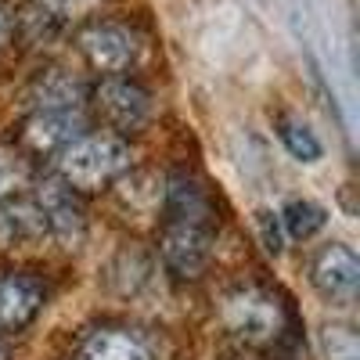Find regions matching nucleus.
I'll return each mask as SVG.
<instances>
[{
    "label": "nucleus",
    "instance_id": "nucleus-18",
    "mask_svg": "<svg viewBox=\"0 0 360 360\" xmlns=\"http://www.w3.org/2000/svg\"><path fill=\"white\" fill-rule=\"evenodd\" d=\"M4 29H8V22H4V15H0V40H4Z\"/></svg>",
    "mask_w": 360,
    "mask_h": 360
},
{
    "label": "nucleus",
    "instance_id": "nucleus-5",
    "mask_svg": "<svg viewBox=\"0 0 360 360\" xmlns=\"http://www.w3.org/2000/svg\"><path fill=\"white\" fill-rule=\"evenodd\" d=\"M79 51L86 54V62L101 72H123L137 62V40L127 33L123 25L98 22L79 33Z\"/></svg>",
    "mask_w": 360,
    "mask_h": 360
},
{
    "label": "nucleus",
    "instance_id": "nucleus-3",
    "mask_svg": "<svg viewBox=\"0 0 360 360\" xmlns=\"http://www.w3.org/2000/svg\"><path fill=\"white\" fill-rule=\"evenodd\" d=\"M37 213H40V224H44V234L54 238L58 245H79L83 242V234H86V217H83V209L72 195V188L65 184V180H54L47 176L44 184L37 188Z\"/></svg>",
    "mask_w": 360,
    "mask_h": 360
},
{
    "label": "nucleus",
    "instance_id": "nucleus-4",
    "mask_svg": "<svg viewBox=\"0 0 360 360\" xmlns=\"http://www.w3.org/2000/svg\"><path fill=\"white\" fill-rule=\"evenodd\" d=\"M209 256H213V234L205 224H184L173 220L162 234V263L176 278H198Z\"/></svg>",
    "mask_w": 360,
    "mask_h": 360
},
{
    "label": "nucleus",
    "instance_id": "nucleus-17",
    "mask_svg": "<svg viewBox=\"0 0 360 360\" xmlns=\"http://www.w3.org/2000/svg\"><path fill=\"white\" fill-rule=\"evenodd\" d=\"M256 231H259V242H263V249L270 256L285 252V231H281L278 213H270V209H256Z\"/></svg>",
    "mask_w": 360,
    "mask_h": 360
},
{
    "label": "nucleus",
    "instance_id": "nucleus-9",
    "mask_svg": "<svg viewBox=\"0 0 360 360\" xmlns=\"http://www.w3.org/2000/svg\"><path fill=\"white\" fill-rule=\"evenodd\" d=\"M44 281L33 274L0 278V332H18L44 310Z\"/></svg>",
    "mask_w": 360,
    "mask_h": 360
},
{
    "label": "nucleus",
    "instance_id": "nucleus-13",
    "mask_svg": "<svg viewBox=\"0 0 360 360\" xmlns=\"http://www.w3.org/2000/svg\"><path fill=\"white\" fill-rule=\"evenodd\" d=\"M33 238H44V224L33 202L0 209V242H33Z\"/></svg>",
    "mask_w": 360,
    "mask_h": 360
},
{
    "label": "nucleus",
    "instance_id": "nucleus-15",
    "mask_svg": "<svg viewBox=\"0 0 360 360\" xmlns=\"http://www.w3.org/2000/svg\"><path fill=\"white\" fill-rule=\"evenodd\" d=\"M321 349H324V360H360V342L342 324H328L324 328L321 332Z\"/></svg>",
    "mask_w": 360,
    "mask_h": 360
},
{
    "label": "nucleus",
    "instance_id": "nucleus-6",
    "mask_svg": "<svg viewBox=\"0 0 360 360\" xmlns=\"http://www.w3.org/2000/svg\"><path fill=\"white\" fill-rule=\"evenodd\" d=\"M83 134L79 108H37L25 119V144L40 155H62Z\"/></svg>",
    "mask_w": 360,
    "mask_h": 360
},
{
    "label": "nucleus",
    "instance_id": "nucleus-12",
    "mask_svg": "<svg viewBox=\"0 0 360 360\" xmlns=\"http://www.w3.org/2000/svg\"><path fill=\"white\" fill-rule=\"evenodd\" d=\"M278 137H281V144L288 148V155H292L295 162L314 166V162H321V155H324V144L317 141V134L303 123V119H292V115L278 119Z\"/></svg>",
    "mask_w": 360,
    "mask_h": 360
},
{
    "label": "nucleus",
    "instance_id": "nucleus-10",
    "mask_svg": "<svg viewBox=\"0 0 360 360\" xmlns=\"http://www.w3.org/2000/svg\"><path fill=\"white\" fill-rule=\"evenodd\" d=\"M79 360H152V356L141 346V339H134L130 332L108 328V332H94L83 342Z\"/></svg>",
    "mask_w": 360,
    "mask_h": 360
},
{
    "label": "nucleus",
    "instance_id": "nucleus-11",
    "mask_svg": "<svg viewBox=\"0 0 360 360\" xmlns=\"http://www.w3.org/2000/svg\"><path fill=\"white\" fill-rule=\"evenodd\" d=\"M278 220H281V231L295 242H307L314 238L324 224H328V209L310 202V198H288L281 209H278Z\"/></svg>",
    "mask_w": 360,
    "mask_h": 360
},
{
    "label": "nucleus",
    "instance_id": "nucleus-8",
    "mask_svg": "<svg viewBox=\"0 0 360 360\" xmlns=\"http://www.w3.org/2000/svg\"><path fill=\"white\" fill-rule=\"evenodd\" d=\"M98 108L105 112V119L119 130H137L148 123V115H152V98L144 94V90L130 79H105L98 86Z\"/></svg>",
    "mask_w": 360,
    "mask_h": 360
},
{
    "label": "nucleus",
    "instance_id": "nucleus-7",
    "mask_svg": "<svg viewBox=\"0 0 360 360\" xmlns=\"http://www.w3.org/2000/svg\"><path fill=\"white\" fill-rule=\"evenodd\" d=\"M356 285H360V259L349 245L335 242L321 249V256L314 259V288L332 299V303H349L356 295Z\"/></svg>",
    "mask_w": 360,
    "mask_h": 360
},
{
    "label": "nucleus",
    "instance_id": "nucleus-16",
    "mask_svg": "<svg viewBox=\"0 0 360 360\" xmlns=\"http://www.w3.org/2000/svg\"><path fill=\"white\" fill-rule=\"evenodd\" d=\"M25 176H29L25 162H22L15 152H8V148H0V198L15 195V191L25 184Z\"/></svg>",
    "mask_w": 360,
    "mask_h": 360
},
{
    "label": "nucleus",
    "instance_id": "nucleus-14",
    "mask_svg": "<svg viewBox=\"0 0 360 360\" xmlns=\"http://www.w3.org/2000/svg\"><path fill=\"white\" fill-rule=\"evenodd\" d=\"M79 101H83V86L65 72L47 76L37 90V108H79Z\"/></svg>",
    "mask_w": 360,
    "mask_h": 360
},
{
    "label": "nucleus",
    "instance_id": "nucleus-1",
    "mask_svg": "<svg viewBox=\"0 0 360 360\" xmlns=\"http://www.w3.org/2000/svg\"><path fill=\"white\" fill-rule=\"evenodd\" d=\"M134 166L130 144L119 134H79L62 155H58V169L69 188L94 191L101 184H112Z\"/></svg>",
    "mask_w": 360,
    "mask_h": 360
},
{
    "label": "nucleus",
    "instance_id": "nucleus-19",
    "mask_svg": "<svg viewBox=\"0 0 360 360\" xmlns=\"http://www.w3.org/2000/svg\"><path fill=\"white\" fill-rule=\"evenodd\" d=\"M0 360H8V349H4V342H0Z\"/></svg>",
    "mask_w": 360,
    "mask_h": 360
},
{
    "label": "nucleus",
    "instance_id": "nucleus-2",
    "mask_svg": "<svg viewBox=\"0 0 360 360\" xmlns=\"http://www.w3.org/2000/svg\"><path fill=\"white\" fill-rule=\"evenodd\" d=\"M220 317L231 332L242 339V342H252V346H263V342H274L285 328V310L281 303L270 292H259V288H242V292H231L220 307Z\"/></svg>",
    "mask_w": 360,
    "mask_h": 360
}]
</instances>
